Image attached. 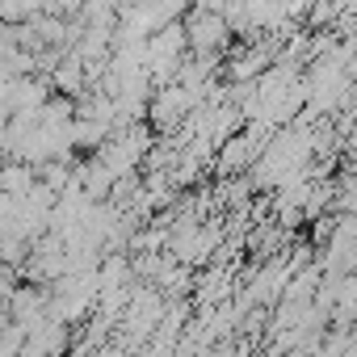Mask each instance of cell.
<instances>
[{
	"instance_id": "8992f818",
	"label": "cell",
	"mask_w": 357,
	"mask_h": 357,
	"mask_svg": "<svg viewBox=\"0 0 357 357\" xmlns=\"http://www.w3.org/2000/svg\"><path fill=\"white\" fill-rule=\"evenodd\" d=\"M118 5L114 0H84V9H80V26L84 30H118Z\"/></svg>"
},
{
	"instance_id": "5b68a950",
	"label": "cell",
	"mask_w": 357,
	"mask_h": 357,
	"mask_svg": "<svg viewBox=\"0 0 357 357\" xmlns=\"http://www.w3.org/2000/svg\"><path fill=\"white\" fill-rule=\"evenodd\" d=\"M51 84H55V89H63L68 97H76V93H84V89H89V72H84V63H80L76 55H63V59H59V68L51 72Z\"/></svg>"
},
{
	"instance_id": "7a4b0ae2",
	"label": "cell",
	"mask_w": 357,
	"mask_h": 357,
	"mask_svg": "<svg viewBox=\"0 0 357 357\" xmlns=\"http://www.w3.org/2000/svg\"><path fill=\"white\" fill-rule=\"evenodd\" d=\"M5 307H9L13 324H22V328L30 332V328H38V324L51 315V290H43V286H17Z\"/></svg>"
},
{
	"instance_id": "ba28073f",
	"label": "cell",
	"mask_w": 357,
	"mask_h": 357,
	"mask_svg": "<svg viewBox=\"0 0 357 357\" xmlns=\"http://www.w3.org/2000/svg\"><path fill=\"white\" fill-rule=\"evenodd\" d=\"M114 5H118V13H122V9H130V5H139V0H114Z\"/></svg>"
},
{
	"instance_id": "6da1fadb",
	"label": "cell",
	"mask_w": 357,
	"mask_h": 357,
	"mask_svg": "<svg viewBox=\"0 0 357 357\" xmlns=\"http://www.w3.org/2000/svg\"><path fill=\"white\" fill-rule=\"evenodd\" d=\"M185 43H190L194 55H211L215 59L231 43V26H227V17L219 9H190V17H185Z\"/></svg>"
},
{
	"instance_id": "277c9868",
	"label": "cell",
	"mask_w": 357,
	"mask_h": 357,
	"mask_svg": "<svg viewBox=\"0 0 357 357\" xmlns=\"http://www.w3.org/2000/svg\"><path fill=\"white\" fill-rule=\"evenodd\" d=\"M38 185V172H34V164H26V160H13V164H5L0 168V190H5L9 198H26L30 190Z\"/></svg>"
},
{
	"instance_id": "9c48e42d",
	"label": "cell",
	"mask_w": 357,
	"mask_h": 357,
	"mask_svg": "<svg viewBox=\"0 0 357 357\" xmlns=\"http://www.w3.org/2000/svg\"><path fill=\"white\" fill-rule=\"evenodd\" d=\"M89 357H101V353H89Z\"/></svg>"
},
{
	"instance_id": "3957f363",
	"label": "cell",
	"mask_w": 357,
	"mask_h": 357,
	"mask_svg": "<svg viewBox=\"0 0 357 357\" xmlns=\"http://www.w3.org/2000/svg\"><path fill=\"white\" fill-rule=\"evenodd\" d=\"M63 353H68V324H63V319L47 315L38 328L26 332L22 357H63Z\"/></svg>"
},
{
	"instance_id": "52a82bcc",
	"label": "cell",
	"mask_w": 357,
	"mask_h": 357,
	"mask_svg": "<svg viewBox=\"0 0 357 357\" xmlns=\"http://www.w3.org/2000/svg\"><path fill=\"white\" fill-rule=\"evenodd\" d=\"M47 13V0H0V26H17Z\"/></svg>"
}]
</instances>
